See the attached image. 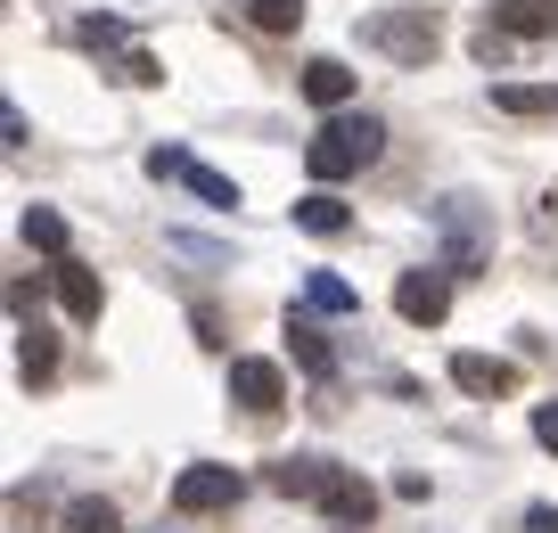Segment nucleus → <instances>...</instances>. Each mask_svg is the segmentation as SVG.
I'll use <instances>...</instances> for the list:
<instances>
[{
    "label": "nucleus",
    "instance_id": "24",
    "mask_svg": "<svg viewBox=\"0 0 558 533\" xmlns=\"http://www.w3.org/2000/svg\"><path fill=\"white\" fill-rule=\"evenodd\" d=\"M525 533H558V509H550V500H534V509H525Z\"/></svg>",
    "mask_w": 558,
    "mask_h": 533
},
{
    "label": "nucleus",
    "instance_id": "19",
    "mask_svg": "<svg viewBox=\"0 0 558 533\" xmlns=\"http://www.w3.org/2000/svg\"><path fill=\"white\" fill-rule=\"evenodd\" d=\"M17 370H25V378H50V370H58V344H50V328H17Z\"/></svg>",
    "mask_w": 558,
    "mask_h": 533
},
{
    "label": "nucleus",
    "instance_id": "16",
    "mask_svg": "<svg viewBox=\"0 0 558 533\" xmlns=\"http://www.w3.org/2000/svg\"><path fill=\"white\" fill-rule=\"evenodd\" d=\"M288 344H296V362L313 370V378H329V370H337V353H329V337L313 328V312H288Z\"/></svg>",
    "mask_w": 558,
    "mask_h": 533
},
{
    "label": "nucleus",
    "instance_id": "11",
    "mask_svg": "<svg viewBox=\"0 0 558 533\" xmlns=\"http://www.w3.org/2000/svg\"><path fill=\"white\" fill-rule=\"evenodd\" d=\"M493 25L525 41H558V0H493Z\"/></svg>",
    "mask_w": 558,
    "mask_h": 533
},
{
    "label": "nucleus",
    "instance_id": "13",
    "mask_svg": "<svg viewBox=\"0 0 558 533\" xmlns=\"http://www.w3.org/2000/svg\"><path fill=\"white\" fill-rule=\"evenodd\" d=\"M304 99L337 116V107L353 99V66H345V58H313V66H304Z\"/></svg>",
    "mask_w": 558,
    "mask_h": 533
},
{
    "label": "nucleus",
    "instance_id": "6",
    "mask_svg": "<svg viewBox=\"0 0 558 533\" xmlns=\"http://www.w3.org/2000/svg\"><path fill=\"white\" fill-rule=\"evenodd\" d=\"M230 500H239V468L197 460V468H181V476H173V509L181 517H214V509H230Z\"/></svg>",
    "mask_w": 558,
    "mask_h": 533
},
{
    "label": "nucleus",
    "instance_id": "18",
    "mask_svg": "<svg viewBox=\"0 0 558 533\" xmlns=\"http://www.w3.org/2000/svg\"><path fill=\"white\" fill-rule=\"evenodd\" d=\"M362 295H353V279H337V271H313L304 279V312H353Z\"/></svg>",
    "mask_w": 558,
    "mask_h": 533
},
{
    "label": "nucleus",
    "instance_id": "10",
    "mask_svg": "<svg viewBox=\"0 0 558 533\" xmlns=\"http://www.w3.org/2000/svg\"><path fill=\"white\" fill-rule=\"evenodd\" d=\"M58 304H66V320H99V304H107V288H99V271H90V263H74V255H58Z\"/></svg>",
    "mask_w": 558,
    "mask_h": 533
},
{
    "label": "nucleus",
    "instance_id": "9",
    "mask_svg": "<svg viewBox=\"0 0 558 533\" xmlns=\"http://www.w3.org/2000/svg\"><path fill=\"white\" fill-rule=\"evenodd\" d=\"M452 386L460 395H518V362H501V353H452Z\"/></svg>",
    "mask_w": 558,
    "mask_h": 533
},
{
    "label": "nucleus",
    "instance_id": "12",
    "mask_svg": "<svg viewBox=\"0 0 558 533\" xmlns=\"http://www.w3.org/2000/svg\"><path fill=\"white\" fill-rule=\"evenodd\" d=\"M320 509H329L337 525H369V517H378V493H369V476L337 468V484H329V500H320Z\"/></svg>",
    "mask_w": 558,
    "mask_h": 533
},
{
    "label": "nucleus",
    "instance_id": "4",
    "mask_svg": "<svg viewBox=\"0 0 558 533\" xmlns=\"http://www.w3.org/2000/svg\"><path fill=\"white\" fill-rule=\"evenodd\" d=\"M395 312L411 328H436L444 312H452V271H444V263H427V271H402L395 279Z\"/></svg>",
    "mask_w": 558,
    "mask_h": 533
},
{
    "label": "nucleus",
    "instance_id": "7",
    "mask_svg": "<svg viewBox=\"0 0 558 533\" xmlns=\"http://www.w3.org/2000/svg\"><path fill=\"white\" fill-rule=\"evenodd\" d=\"M436 222H444V271H476V263H485V230H476V206H469V197H444Z\"/></svg>",
    "mask_w": 558,
    "mask_h": 533
},
{
    "label": "nucleus",
    "instance_id": "22",
    "mask_svg": "<svg viewBox=\"0 0 558 533\" xmlns=\"http://www.w3.org/2000/svg\"><path fill=\"white\" fill-rule=\"evenodd\" d=\"M534 444L558 451V402H534Z\"/></svg>",
    "mask_w": 558,
    "mask_h": 533
},
{
    "label": "nucleus",
    "instance_id": "8",
    "mask_svg": "<svg viewBox=\"0 0 558 533\" xmlns=\"http://www.w3.org/2000/svg\"><path fill=\"white\" fill-rule=\"evenodd\" d=\"M263 476H271V493H279V500H329V484H337V460H313V451H288V460H271Z\"/></svg>",
    "mask_w": 558,
    "mask_h": 533
},
{
    "label": "nucleus",
    "instance_id": "2",
    "mask_svg": "<svg viewBox=\"0 0 558 533\" xmlns=\"http://www.w3.org/2000/svg\"><path fill=\"white\" fill-rule=\"evenodd\" d=\"M369 41H378L386 58H402V66H427L436 41H444V17L436 9H378V17H369Z\"/></svg>",
    "mask_w": 558,
    "mask_h": 533
},
{
    "label": "nucleus",
    "instance_id": "17",
    "mask_svg": "<svg viewBox=\"0 0 558 533\" xmlns=\"http://www.w3.org/2000/svg\"><path fill=\"white\" fill-rule=\"evenodd\" d=\"M239 9H246L255 34H296L304 25V0H239Z\"/></svg>",
    "mask_w": 558,
    "mask_h": 533
},
{
    "label": "nucleus",
    "instance_id": "3",
    "mask_svg": "<svg viewBox=\"0 0 558 533\" xmlns=\"http://www.w3.org/2000/svg\"><path fill=\"white\" fill-rule=\"evenodd\" d=\"M148 172H157V181H181V190L190 197H206V206H239V181H230V172H214V165H197L190 148H148Z\"/></svg>",
    "mask_w": 558,
    "mask_h": 533
},
{
    "label": "nucleus",
    "instance_id": "14",
    "mask_svg": "<svg viewBox=\"0 0 558 533\" xmlns=\"http://www.w3.org/2000/svg\"><path fill=\"white\" fill-rule=\"evenodd\" d=\"M296 230L337 239V230H353V214H345V197H337V190H313V197H296Z\"/></svg>",
    "mask_w": 558,
    "mask_h": 533
},
{
    "label": "nucleus",
    "instance_id": "20",
    "mask_svg": "<svg viewBox=\"0 0 558 533\" xmlns=\"http://www.w3.org/2000/svg\"><path fill=\"white\" fill-rule=\"evenodd\" d=\"M25 246H41V255H66V214L25 206Z\"/></svg>",
    "mask_w": 558,
    "mask_h": 533
},
{
    "label": "nucleus",
    "instance_id": "1",
    "mask_svg": "<svg viewBox=\"0 0 558 533\" xmlns=\"http://www.w3.org/2000/svg\"><path fill=\"white\" fill-rule=\"evenodd\" d=\"M378 148H386V123H378V116H345V107H337V116L304 140V172L329 190V181H345V172L378 165Z\"/></svg>",
    "mask_w": 558,
    "mask_h": 533
},
{
    "label": "nucleus",
    "instance_id": "25",
    "mask_svg": "<svg viewBox=\"0 0 558 533\" xmlns=\"http://www.w3.org/2000/svg\"><path fill=\"white\" fill-rule=\"evenodd\" d=\"M337 533H369V525H337Z\"/></svg>",
    "mask_w": 558,
    "mask_h": 533
},
{
    "label": "nucleus",
    "instance_id": "21",
    "mask_svg": "<svg viewBox=\"0 0 558 533\" xmlns=\"http://www.w3.org/2000/svg\"><path fill=\"white\" fill-rule=\"evenodd\" d=\"M66 533H123V517H116V500H74Z\"/></svg>",
    "mask_w": 558,
    "mask_h": 533
},
{
    "label": "nucleus",
    "instance_id": "5",
    "mask_svg": "<svg viewBox=\"0 0 558 533\" xmlns=\"http://www.w3.org/2000/svg\"><path fill=\"white\" fill-rule=\"evenodd\" d=\"M230 402L255 411V419H271L279 402H288V370L263 362V353H239V362H230Z\"/></svg>",
    "mask_w": 558,
    "mask_h": 533
},
{
    "label": "nucleus",
    "instance_id": "15",
    "mask_svg": "<svg viewBox=\"0 0 558 533\" xmlns=\"http://www.w3.org/2000/svg\"><path fill=\"white\" fill-rule=\"evenodd\" d=\"M501 116H558V83H493Z\"/></svg>",
    "mask_w": 558,
    "mask_h": 533
},
{
    "label": "nucleus",
    "instance_id": "23",
    "mask_svg": "<svg viewBox=\"0 0 558 533\" xmlns=\"http://www.w3.org/2000/svg\"><path fill=\"white\" fill-rule=\"evenodd\" d=\"M83 41H90V50H116L123 25H116V17H90V25H83Z\"/></svg>",
    "mask_w": 558,
    "mask_h": 533
}]
</instances>
